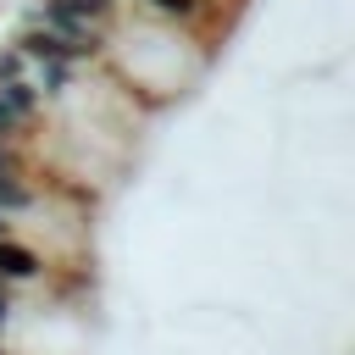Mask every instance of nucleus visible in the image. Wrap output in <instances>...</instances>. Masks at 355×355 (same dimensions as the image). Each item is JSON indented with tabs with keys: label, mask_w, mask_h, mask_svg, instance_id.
<instances>
[{
	"label": "nucleus",
	"mask_w": 355,
	"mask_h": 355,
	"mask_svg": "<svg viewBox=\"0 0 355 355\" xmlns=\"http://www.w3.org/2000/svg\"><path fill=\"white\" fill-rule=\"evenodd\" d=\"M39 277H44L39 250L22 244L17 233H6V239H0V283H6V288H22V283H39Z\"/></svg>",
	"instance_id": "nucleus-1"
},
{
	"label": "nucleus",
	"mask_w": 355,
	"mask_h": 355,
	"mask_svg": "<svg viewBox=\"0 0 355 355\" xmlns=\"http://www.w3.org/2000/svg\"><path fill=\"white\" fill-rule=\"evenodd\" d=\"M116 6H133V0H116Z\"/></svg>",
	"instance_id": "nucleus-5"
},
{
	"label": "nucleus",
	"mask_w": 355,
	"mask_h": 355,
	"mask_svg": "<svg viewBox=\"0 0 355 355\" xmlns=\"http://www.w3.org/2000/svg\"><path fill=\"white\" fill-rule=\"evenodd\" d=\"M11 311H17V294H11V288H6V283H0V333H6V327H11Z\"/></svg>",
	"instance_id": "nucleus-3"
},
{
	"label": "nucleus",
	"mask_w": 355,
	"mask_h": 355,
	"mask_svg": "<svg viewBox=\"0 0 355 355\" xmlns=\"http://www.w3.org/2000/svg\"><path fill=\"white\" fill-rule=\"evenodd\" d=\"M6 233H11V216H6V211H0V239H6Z\"/></svg>",
	"instance_id": "nucleus-4"
},
{
	"label": "nucleus",
	"mask_w": 355,
	"mask_h": 355,
	"mask_svg": "<svg viewBox=\"0 0 355 355\" xmlns=\"http://www.w3.org/2000/svg\"><path fill=\"white\" fill-rule=\"evenodd\" d=\"M78 22H89V28H100V33H111L116 28V17L128 11V6H116V0H61Z\"/></svg>",
	"instance_id": "nucleus-2"
}]
</instances>
